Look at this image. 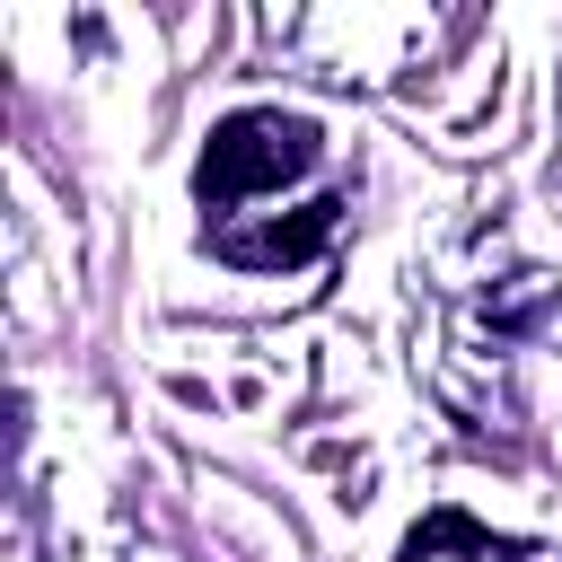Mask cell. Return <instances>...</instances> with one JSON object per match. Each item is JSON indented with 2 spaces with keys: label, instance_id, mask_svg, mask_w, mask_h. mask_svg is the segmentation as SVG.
I'll return each mask as SVG.
<instances>
[{
  "label": "cell",
  "instance_id": "cell-3",
  "mask_svg": "<svg viewBox=\"0 0 562 562\" xmlns=\"http://www.w3.org/2000/svg\"><path fill=\"white\" fill-rule=\"evenodd\" d=\"M439 553H474V562H492V553H518V544H501V536H483L465 509H430L413 536H404V562H439Z\"/></svg>",
  "mask_w": 562,
  "mask_h": 562
},
{
  "label": "cell",
  "instance_id": "cell-1",
  "mask_svg": "<svg viewBox=\"0 0 562 562\" xmlns=\"http://www.w3.org/2000/svg\"><path fill=\"white\" fill-rule=\"evenodd\" d=\"M307 167H316V123H307V114L237 105V114L211 123V140H202V158H193V193L228 211V202H255V193L307 176Z\"/></svg>",
  "mask_w": 562,
  "mask_h": 562
},
{
  "label": "cell",
  "instance_id": "cell-2",
  "mask_svg": "<svg viewBox=\"0 0 562 562\" xmlns=\"http://www.w3.org/2000/svg\"><path fill=\"white\" fill-rule=\"evenodd\" d=\"M334 220H342V193L307 202L290 228L272 220V228H237V237H220V255H228V263H246V272H272V263H307V255L334 237Z\"/></svg>",
  "mask_w": 562,
  "mask_h": 562
}]
</instances>
